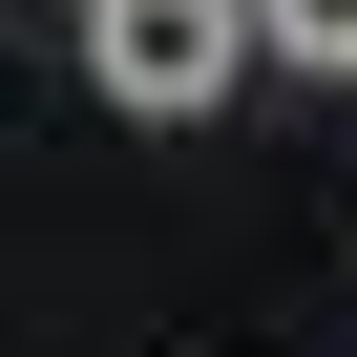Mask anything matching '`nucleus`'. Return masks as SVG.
Returning <instances> with one entry per match:
<instances>
[{"mask_svg":"<svg viewBox=\"0 0 357 357\" xmlns=\"http://www.w3.org/2000/svg\"><path fill=\"white\" fill-rule=\"evenodd\" d=\"M273 22V63H315V84H357V0H252Z\"/></svg>","mask_w":357,"mask_h":357,"instance_id":"2","label":"nucleus"},{"mask_svg":"<svg viewBox=\"0 0 357 357\" xmlns=\"http://www.w3.org/2000/svg\"><path fill=\"white\" fill-rule=\"evenodd\" d=\"M63 22H84V84H105L126 126H211V105H231V63L273 43L252 0H63Z\"/></svg>","mask_w":357,"mask_h":357,"instance_id":"1","label":"nucleus"}]
</instances>
